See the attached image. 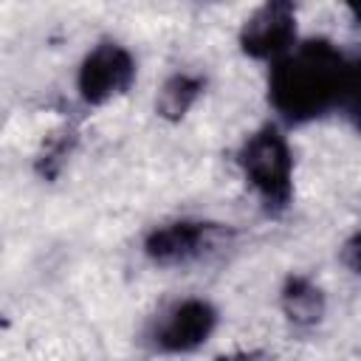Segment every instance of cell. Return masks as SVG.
Here are the masks:
<instances>
[{
  "label": "cell",
  "instance_id": "obj_1",
  "mask_svg": "<svg viewBox=\"0 0 361 361\" xmlns=\"http://www.w3.org/2000/svg\"><path fill=\"white\" fill-rule=\"evenodd\" d=\"M350 56L330 39L296 42L268 73V102L288 124H307L336 110L344 93Z\"/></svg>",
  "mask_w": 361,
  "mask_h": 361
},
{
  "label": "cell",
  "instance_id": "obj_2",
  "mask_svg": "<svg viewBox=\"0 0 361 361\" xmlns=\"http://www.w3.org/2000/svg\"><path fill=\"white\" fill-rule=\"evenodd\" d=\"M237 166L268 214H282L293 200V152L276 124H262L237 149Z\"/></svg>",
  "mask_w": 361,
  "mask_h": 361
},
{
  "label": "cell",
  "instance_id": "obj_3",
  "mask_svg": "<svg viewBox=\"0 0 361 361\" xmlns=\"http://www.w3.org/2000/svg\"><path fill=\"white\" fill-rule=\"evenodd\" d=\"M226 237H228V228L220 223L189 220V217L169 220L155 226L144 237V254L158 268H180L217 251Z\"/></svg>",
  "mask_w": 361,
  "mask_h": 361
},
{
  "label": "cell",
  "instance_id": "obj_4",
  "mask_svg": "<svg viewBox=\"0 0 361 361\" xmlns=\"http://www.w3.org/2000/svg\"><path fill=\"white\" fill-rule=\"evenodd\" d=\"M135 82V56L113 39L96 42L76 71V90L87 107H102L124 96Z\"/></svg>",
  "mask_w": 361,
  "mask_h": 361
},
{
  "label": "cell",
  "instance_id": "obj_5",
  "mask_svg": "<svg viewBox=\"0 0 361 361\" xmlns=\"http://www.w3.org/2000/svg\"><path fill=\"white\" fill-rule=\"evenodd\" d=\"M217 307L209 299L189 296L169 305L149 327V344L161 355H186L200 350L217 330Z\"/></svg>",
  "mask_w": 361,
  "mask_h": 361
},
{
  "label": "cell",
  "instance_id": "obj_6",
  "mask_svg": "<svg viewBox=\"0 0 361 361\" xmlns=\"http://www.w3.org/2000/svg\"><path fill=\"white\" fill-rule=\"evenodd\" d=\"M240 51L259 62H276L296 48V6L268 0L257 6L240 25Z\"/></svg>",
  "mask_w": 361,
  "mask_h": 361
},
{
  "label": "cell",
  "instance_id": "obj_7",
  "mask_svg": "<svg viewBox=\"0 0 361 361\" xmlns=\"http://www.w3.org/2000/svg\"><path fill=\"white\" fill-rule=\"evenodd\" d=\"M279 310L288 319V324H293L299 330H310L324 319L327 296L310 276L290 274L279 290Z\"/></svg>",
  "mask_w": 361,
  "mask_h": 361
},
{
  "label": "cell",
  "instance_id": "obj_8",
  "mask_svg": "<svg viewBox=\"0 0 361 361\" xmlns=\"http://www.w3.org/2000/svg\"><path fill=\"white\" fill-rule=\"evenodd\" d=\"M203 90H206V79L200 73L175 71L164 79L155 96V113L166 121H180L195 107V102L203 96Z\"/></svg>",
  "mask_w": 361,
  "mask_h": 361
},
{
  "label": "cell",
  "instance_id": "obj_9",
  "mask_svg": "<svg viewBox=\"0 0 361 361\" xmlns=\"http://www.w3.org/2000/svg\"><path fill=\"white\" fill-rule=\"evenodd\" d=\"M338 110L347 116V121L355 130H361V56H350L347 79H344V93H341Z\"/></svg>",
  "mask_w": 361,
  "mask_h": 361
},
{
  "label": "cell",
  "instance_id": "obj_10",
  "mask_svg": "<svg viewBox=\"0 0 361 361\" xmlns=\"http://www.w3.org/2000/svg\"><path fill=\"white\" fill-rule=\"evenodd\" d=\"M73 144H76V135H73L71 130H68V133H62L59 138H54V141L45 147V152L39 155V161H37V172H39L42 178H48V180H51V178H56Z\"/></svg>",
  "mask_w": 361,
  "mask_h": 361
},
{
  "label": "cell",
  "instance_id": "obj_11",
  "mask_svg": "<svg viewBox=\"0 0 361 361\" xmlns=\"http://www.w3.org/2000/svg\"><path fill=\"white\" fill-rule=\"evenodd\" d=\"M338 257H341V265L344 268H350L355 276H361V231H355L353 237L344 240Z\"/></svg>",
  "mask_w": 361,
  "mask_h": 361
},
{
  "label": "cell",
  "instance_id": "obj_12",
  "mask_svg": "<svg viewBox=\"0 0 361 361\" xmlns=\"http://www.w3.org/2000/svg\"><path fill=\"white\" fill-rule=\"evenodd\" d=\"M217 361H265V358L257 353H231V355H220Z\"/></svg>",
  "mask_w": 361,
  "mask_h": 361
},
{
  "label": "cell",
  "instance_id": "obj_13",
  "mask_svg": "<svg viewBox=\"0 0 361 361\" xmlns=\"http://www.w3.org/2000/svg\"><path fill=\"white\" fill-rule=\"evenodd\" d=\"M347 11H350V14H353V20L361 25V6H347Z\"/></svg>",
  "mask_w": 361,
  "mask_h": 361
}]
</instances>
